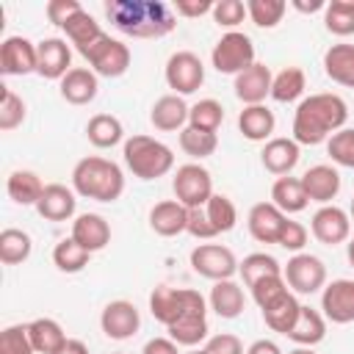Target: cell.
I'll list each match as a JSON object with an SVG mask.
<instances>
[{
    "label": "cell",
    "mask_w": 354,
    "mask_h": 354,
    "mask_svg": "<svg viewBox=\"0 0 354 354\" xmlns=\"http://www.w3.org/2000/svg\"><path fill=\"white\" fill-rule=\"evenodd\" d=\"M288 354H318L315 348H310V346H296L293 351H288Z\"/></svg>",
    "instance_id": "cell-60"
},
{
    "label": "cell",
    "mask_w": 354,
    "mask_h": 354,
    "mask_svg": "<svg viewBox=\"0 0 354 354\" xmlns=\"http://www.w3.org/2000/svg\"><path fill=\"white\" fill-rule=\"evenodd\" d=\"M299 155H301L299 144L293 138H285V136H277V138L266 141L263 149H260V160H263L266 171H271L277 177L290 174L296 169V163H299Z\"/></svg>",
    "instance_id": "cell-22"
},
{
    "label": "cell",
    "mask_w": 354,
    "mask_h": 354,
    "mask_svg": "<svg viewBox=\"0 0 354 354\" xmlns=\"http://www.w3.org/2000/svg\"><path fill=\"white\" fill-rule=\"evenodd\" d=\"M163 77H166V83H169V88L174 94L185 97V94H194L205 83V64H202V58L196 53L177 50V53L169 55Z\"/></svg>",
    "instance_id": "cell-11"
},
{
    "label": "cell",
    "mask_w": 354,
    "mask_h": 354,
    "mask_svg": "<svg viewBox=\"0 0 354 354\" xmlns=\"http://www.w3.org/2000/svg\"><path fill=\"white\" fill-rule=\"evenodd\" d=\"M346 257H348V263L354 268V238H348V243H346Z\"/></svg>",
    "instance_id": "cell-59"
},
{
    "label": "cell",
    "mask_w": 354,
    "mask_h": 354,
    "mask_svg": "<svg viewBox=\"0 0 354 354\" xmlns=\"http://www.w3.org/2000/svg\"><path fill=\"white\" fill-rule=\"evenodd\" d=\"M288 11L285 0H246V14L257 28H277Z\"/></svg>",
    "instance_id": "cell-44"
},
{
    "label": "cell",
    "mask_w": 354,
    "mask_h": 354,
    "mask_svg": "<svg viewBox=\"0 0 354 354\" xmlns=\"http://www.w3.org/2000/svg\"><path fill=\"white\" fill-rule=\"evenodd\" d=\"M324 72L332 83L354 88V44H332L324 53Z\"/></svg>",
    "instance_id": "cell-31"
},
{
    "label": "cell",
    "mask_w": 354,
    "mask_h": 354,
    "mask_svg": "<svg viewBox=\"0 0 354 354\" xmlns=\"http://www.w3.org/2000/svg\"><path fill=\"white\" fill-rule=\"evenodd\" d=\"M75 196H77L75 188H66L64 183H50L44 185V194L36 202V210L47 221H66L75 216V207H77Z\"/></svg>",
    "instance_id": "cell-20"
},
{
    "label": "cell",
    "mask_w": 354,
    "mask_h": 354,
    "mask_svg": "<svg viewBox=\"0 0 354 354\" xmlns=\"http://www.w3.org/2000/svg\"><path fill=\"white\" fill-rule=\"evenodd\" d=\"M238 274H241L243 285L252 288L254 282H260V279H266V277H277V274H282V266H279V260H277L274 254L252 252V254H246V257L241 260Z\"/></svg>",
    "instance_id": "cell-39"
},
{
    "label": "cell",
    "mask_w": 354,
    "mask_h": 354,
    "mask_svg": "<svg viewBox=\"0 0 354 354\" xmlns=\"http://www.w3.org/2000/svg\"><path fill=\"white\" fill-rule=\"evenodd\" d=\"M58 91L69 105H88L100 91V80L88 66H72L58 83Z\"/></svg>",
    "instance_id": "cell-21"
},
{
    "label": "cell",
    "mask_w": 354,
    "mask_h": 354,
    "mask_svg": "<svg viewBox=\"0 0 354 354\" xmlns=\"http://www.w3.org/2000/svg\"><path fill=\"white\" fill-rule=\"evenodd\" d=\"M166 332L177 346H185V348H194L207 337V301H205V296L199 290L188 288L185 307L166 326Z\"/></svg>",
    "instance_id": "cell-5"
},
{
    "label": "cell",
    "mask_w": 354,
    "mask_h": 354,
    "mask_svg": "<svg viewBox=\"0 0 354 354\" xmlns=\"http://www.w3.org/2000/svg\"><path fill=\"white\" fill-rule=\"evenodd\" d=\"M348 216H351V221H354V196H351V205H348Z\"/></svg>",
    "instance_id": "cell-62"
},
{
    "label": "cell",
    "mask_w": 354,
    "mask_h": 354,
    "mask_svg": "<svg viewBox=\"0 0 354 354\" xmlns=\"http://www.w3.org/2000/svg\"><path fill=\"white\" fill-rule=\"evenodd\" d=\"M105 17L133 39H163L177 28V17L163 0H108Z\"/></svg>",
    "instance_id": "cell-2"
},
{
    "label": "cell",
    "mask_w": 354,
    "mask_h": 354,
    "mask_svg": "<svg viewBox=\"0 0 354 354\" xmlns=\"http://www.w3.org/2000/svg\"><path fill=\"white\" fill-rule=\"evenodd\" d=\"M307 227L301 224V221H293V218H288L285 221V227H282V232H279V241H277V246H282V249H288V252H293V254H299L304 246H307Z\"/></svg>",
    "instance_id": "cell-50"
},
{
    "label": "cell",
    "mask_w": 354,
    "mask_h": 354,
    "mask_svg": "<svg viewBox=\"0 0 354 354\" xmlns=\"http://www.w3.org/2000/svg\"><path fill=\"white\" fill-rule=\"evenodd\" d=\"M205 213H207V218H210V224L216 227L218 235L221 232H230L238 224V210H235L232 199L224 196V194H213L207 199V205H205Z\"/></svg>",
    "instance_id": "cell-45"
},
{
    "label": "cell",
    "mask_w": 354,
    "mask_h": 354,
    "mask_svg": "<svg viewBox=\"0 0 354 354\" xmlns=\"http://www.w3.org/2000/svg\"><path fill=\"white\" fill-rule=\"evenodd\" d=\"M122 158H124V166L138 180H158V177H166L174 169L171 147H166L163 141H158L152 136H144V133H136V136L124 138Z\"/></svg>",
    "instance_id": "cell-4"
},
{
    "label": "cell",
    "mask_w": 354,
    "mask_h": 354,
    "mask_svg": "<svg viewBox=\"0 0 354 354\" xmlns=\"http://www.w3.org/2000/svg\"><path fill=\"white\" fill-rule=\"evenodd\" d=\"M301 185H304V194L310 202H318V205H332V199L340 194V171L329 163H315L310 166L301 177Z\"/></svg>",
    "instance_id": "cell-18"
},
{
    "label": "cell",
    "mask_w": 354,
    "mask_h": 354,
    "mask_svg": "<svg viewBox=\"0 0 354 354\" xmlns=\"http://www.w3.org/2000/svg\"><path fill=\"white\" fill-rule=\"evenodd\" d=\"M28 324H11L0 332V354H33Z\"/></svg>",
    "instance_id": "cell-47"
},
{
    "label": "cell",
    "mask_w": 354,
    "mask_h": 354,
    "mask_svg": "<svg viewBox=\"0 0 354 354\" xmlns=\"http://www.w3.org/2000/svg\"><path fill=\"white\" fill-rule=\"evenodd\" d=\"M58 354H88V346L83 340H77V337H69V343Z\"/></svg>",
    "instance_id": "cell-58"
},
{
    "label": "cell",
    "mask_w": 354,
    "mask_h": 354,
    "mask_svg": "<svg viewBox=\"0 0 354 354\" xmlns=\"http://www.w3.org/2000/svg\"><path fill=\"white\" fill-rule=\"evenodd\" d=\"M271 202H274L285 216L301 213V210L310 205L301 180H299V177H290V174L274 180V185H271Z\"/></svg>",
    "instance_id": "cell-33"
},
{
    "label": "cell",
    "mask_w": 354,
    "mask_h": 354,
    "mask_svg": "<svg viewBox=\"0 0 354 354\" xmlns=\"http://www.w3.org/2000/svg\"><path fill=\"white\" fill-rule=\"evenodd\" d=\"M141 354H180V346L171 337H152L144 343Z\"/></svg>",
    "instance_id": "cell-55"
},
{
    "label": "cell",
    "mask_w": 354,
    "mask_h": 354,
    "mask_svg": "<svg viewBox=\"0 0 354 354\" xmlns=\"http://www.w3.org/2000/svg\"><path fill=\"white\" fill-rule=\"evenodd\" d=\"M80 55L88 61V66L97 77H122L130 69V47L119 39H111L108 33H102Z\"/></svg>",
    "instance_id": "cell-7"
},
{
    "label": "cell",
    "mask_w": 354,
    "mask_h": 354,
    "mask_svg": "<svg viewBox=\"0 0 354 354\" xmlns=\"http://www.w3.org/2000/svg\"><path fill=\"white\" fill-rule=\"evenodd\" d=\"M290 6L296 11H301V14H315V11H324L326 8L324 0H290Z\"/></svg>",
    "instance_id": "cell-57"
},
{
    "label": "cell",
    "mask_w": 354,
    "mask_h": 354,
    "mask_svg": "<svg viewBox=\"0 0 354 354\" xmlns=\"http://www.w3.org/2000/svg\"><path fill=\"white\" fill-rule=\"evenodd\" d=\"M246 354H282V348H279L274 340L260 337V340H254V343L246 348Z\"/></svg>",
    "instance_id": "cell-56"
},
{
    "label": "cell",
    "mask_w": 354,
    "mask_h": 354,
    "mask_svg": "<svg viewBox=\"0 0 354 354\" xmlns=\"http://www.w3.org/2000/svg\"><path fill=\"white\" fill-rule=\"evenodd\" d=\"M88 260H91V252H86L72 235H69V238H61V241L55 243V249H53V263H55V268L64 271V274H77V271H83V268L88 266Z\"/></svg>",
    "instance_id": "cell-40"
},
{
    "label": "cell",
    "mask_w": 354,
    "mask_h": 354,
    "mask_svg": "<svg viewBox=\"0 0 354 354\" xmlns=\"http://www.w3.org/2000/svg\"><path fill=\"white\" fill-rule=\"evenodd\" d=\"M310 232L324 246L346 243L351 235V216L337 205H321L310 218Z\"/></svg>",
    "instance_id": "cell-12"
},
{
    "label": "cell",
    "mask_w": 354,
    "mask_h": 354,
    "mask_svg": "<svg viewBox=\"0 0 354 354\" xmlns=\"http://www.w3.org/2000/svg\"><path fill=\"white\" fill-rule=\"evenodd\" d=\"M33 252V238L25 230L6 227L0 232V263L3 266H19L30 257Z\"/></svg>",
    "instance_id": "cell-36"
},
{
    "label": "cell",
    "mask_w": 354,
    "mask_h": 354,
    "mask_svg": "<svg viewBox=\"0 0 354 354\" xmlns=\"http://www.w3.org/2000/svg\"><path fill=\"white\" fill-rule=\"evenodd\" d=\"M188 105L180 94H163L155 100L152 111H149V122L155 130L160 133H171V130H183L188 127Z\"/></svg>",
    "instance_id": "cell-24"
},
{
    "label": "cell",
    "mask_w": 354,
    "mask_h": 354,
    "mask_svg": "<svg viewBox=\"0 0 354 354\" xmlns=\"http://www.w3.org/2000/svg\"><path fill=\"white\" fill-rule=\"evenodd\" d=\"M346 119H348V105H346V100L340 94H332V91L310 94V97H304L296 105V113H293V136L290 138L299 147L324 144L337 130L346 127Z\"/></svg>",
    "instance_id": "cell-1"
},
{
    "label": "cell",
    "mask_w": 354,
    "mask_h": 354,
    "mask_svg": "<svg viewBox=\"0 0 354 354\" xmlns=\"http://www.w3.org/2000/svg\"><path fill=\"white\" fill-rule=\"evenodd\" d=\"M205 351H207V354H246L241 337L232 335V332H218V335L207 337Z\"/></svg>",
    "instance_id": "cell-53"
},
{
    "label": "cell",
    "mask_w": 354,
    "mask_h": 354,
    "mask_svg": "<svg viewBox=\"0 0 354 354\" xmlns=\"http://www.w3.org/2000/svg\"><path fill=\"white\" fill-rule=\"evenodd\" d=\"M224 122V105L213 97H205L199 102L191 105L188 111V124L196 127V130H205V133H216Z\"/></svg>",
    "instance_id": "cell-41"
},
{
    "label": "cell",
    "mask_w": 354,
    "mask_h": 354,
    "mask_svg": "<svg viewBox=\"0 0 354 354\" xmlns=\"http://www.w3.org/2000/svg\"><path fill=\"white\" fill-rule=\"evenodd\" d=\"M304 88H307L304 72L299 66H285L271 80V100H277V102H296V100H301Z\"/></svg>",
    "instance_id": "cell-38"
},
{
    "label": "cell",
    "mask_w": 354,
    "mask_h": 354,
    "mask_svg": "<svg viewBox=\"0 0 354 354\" xmlns=\"http://www.w3.org/2000/svg\"><path fill=\"white\" fill-rule=\"evenodd\" d=\"M44 11H47V19H50L53 25L64 28L77 11H83V6H80L77 0H50V3L44 6Z\"/></svg>",
    "instance_id": "cell-52"
},
{
    "label": "cell",
    "mask_w": 354,
    "mask_h": 354,
    "mask_svg": "<svg viewBox=\"0 0 354 354\" xmlns=\"http://www.w3.org/2000/svg\"><path fill=\"white\" fill-rule=\"evenodd\" d=\"M6 191H8V199H11L14 205H33V207H36V202H39L41 194H44V183H41V177H39L36 171H30V169H17V171H11L8 180H6Z\"/></svg>",
    "instance_id": "cell-32"
},
{
    "label": "cell",
    "mask_w": 354,
    "mask_h": 354,
    "mask_svg": "<svg viewBox=\"0 0 354 354\" xmlns=\"http://www.w3.org/2000/svg\"><path fill=\"white\" fill-rule=\"evenodd\" d=\"M324 25L335 36L354 33V0H329L324 8Z\"/></svg>",
    "instance_id": "cell-43"
},
{
    "label": "cell",
    "mask_w": 354,
    "mask_h": 354,
    "mask_svg": "<svg viewBox=\"0 0 354 354\" xmlns=\"http://www.w3.org/2000/svg\"><path fill=\"white\" fill-rule=\"evenodd\" d=\"M113 354H124V351H113Z\"/></svg>",
    "instance_id": "cell-63"
},
{
    "label": "cell",
    "mask_w": 354,
    "mask_h": 354,
    "mask_svg": "<svg viewBox=\"0 0 354 354\" xmlns=\"http://www.w3.org/2000/svg\"><path fill=\"white\" fill-rule=\"evenodd\" d=\"M171 191H174V199L185 207H205L207 199L216 194L213 191V177L202 163L177 166L174 180H171Z\"/></svg>",
    "instance_id": "cell-8"
},
{
    "label": "cell",
    "mask_w": 354,
    "mask_h": 354,
    "mask_svg": "<svg viewBox=\"0 0 354 354\" xmlns=\"http://www.w3.org/2000/svg\"><path fill=\"white\" fill-rule=\"evenodd\" d=\"M274 127L277 119L268 105H243V111L238 113V130L249 141H263V144L271 141Z\"/></svg>",
    "instance_id": "cell-28"
},
{
    "label": "cell",
    "mask_w": 354,
    "mask_h": 354,
    "mask_svg": "<svg viewBox=\"0 0 354 354\" xmlns=\"http://www.w3.org/2000/svg\"><path fill=\"white\" fill-rule=\"evenodd\" d=\"M72 238L86 249V252H100L111 243V224L100 213H80L72 221Z\"/></svg>",
    "instance_id": "cell-25"
},
{
    "label": "cell",
    "mask_w": 354,
    "mask_h": 354,
    "mask_svg": "<svg viewBox=\"0 0 354 354\" xmlns=\"http://www.w3.org/2000/svg\"><path fill=\"white\" fill-rule=\"evenodd\" d=\"M188 299V288H171V285H158L149 293V313L155 321H160L163 326H169L185 307Z\"/></svg>",
    "instance_id": "cell-29"
},
{
    "label": "cell",
    "mask_w": 354,
    "mask_h": 354,
    "mask_svg": "<svg viewBox=\"0 0 354 354\" xmlns=\"http://www.w3.org/2000/svg\"><path fill=\"white\" fill-rule=\"evenodd\" d=\"M299 310H301V304H299V299H296L293 290H285V293H279L274 301H268L266 307H260L266 326H268L271 332H279V335H288V332H290V326H293L296 318H299Z\"/></svg>",
    "instance_id": "cell-27"
},
{
    "label": "cell",
    "mask_w": 354,
    "mask_h": 354,
    "mask_svg": "<svg viewBox=\"0 0 354 354\" xmlns=\"http://www.w3.org/2000/svg\"><path fill=\"white\" fill-rule=\"evenodd\" d=\"M100 326H102L105 337H111V340H127V337H133V335L138 332V326H141V313H138V307H136L133 301H127V299H113V301H108V304L102 307V313H100Z\"/></svg>",
    "instance_id": "cell-13"
},
{
    "label": "cell",
    "mask_w": 354,
    "mask_h": 354,
    "mask_svg": "<svg viewBox=\"0 0 354 354\" xmlns=\"http://www.w3.org/2000/svg\"><path fill=\"white\" fill-rule=\"evenodd\" d=\"M185 354H207V351H205V348H188Z\"/></svg>",
    "instance_id": "cell-61"
},
{
    "label": "cell",
    "mask_w": 354,
    "mask_h": 354,
    "mask_svg": "<svg viewBox=\"0 0 354 354\" xmlns=\"http://www.w3.org/2000/svg\"><path fill=\"white\" fill-rule=\"evenodd\" d=\"M321 313L332 324L354 321V279H332L321 290Z\"/></svg>",
    "instance_id": "cell-16"
},
{
    "label": "cell",
    "mask_w": 354,
    "mask_h": 354,
    "mask_svg": "<svg viewBox=\"0 0 354 354\" xmlns=\"http://www.w3.org/2000/svg\"><path fill=\"white\" fill-rule=\"evenodd\" d=\"M185 224H188V207L180 205L177 199L155 202L149 210V230L160 238H174L185 232Z\"/></svg>",
    "instance_id": "cell-23"
},
{
    "label": "cell",
    "mask_w": 354,
    "mask_h": 354,
    "mask_svg": "<svg viewBox=\"0 0 354 354\" xmlns=\"http://www.w3.org/2000/svg\"><path fill=\"white\" fill-rule=\"evenodd\" d=\"M207 304H210V310L218 318L232 321V318H238L243 313L246 296H243V288L235 279H221V282H213L210 296H207Z\"/></svg>",
    "instance_id": "cell-26"
},
{
    "label": "cell",
    "mask_w": 354,
    "mask_h": 354,
    "mask_svg": "<svg viewBox=\"0 0 354 354\" xmlns=\"http://www.w3.org/2000/svg\"><path fill=\"white\" fill-rule=\"evenodd\" d=\"M180 149L188 155V158H210L216 149H218V136L216 133H205V130H196V127H183L180 130Z\"/></svg>",
    "instance_id": "cell-42"
},
{
    "label": "cell",
    "mask_w": 354,
    "mask_h": 354,
    "mask_svg": "<svg viewBox=\"0 0 354 354\" xmlns=\"http://www.w3.org/2000/svg\"><path fill=\"white\" fill-rule=\"evenodd\" d=\"M238 257L232 254L230 246H221V243H199L191 249V268L205 277V279H213V282H221V279H232L238 274Z\"/></svg>",
    "instance_id": "cell-10"
},
{
    "label": "cell",
    "mask_w": 354,
    "mask_h": 354,
    "mask_svg": "<svg viewBox=\"0 0 354 354\" xmlns=\"http://www.w3.org/2000/svg\"><path fill=\"white\" fill-rule=\"evenodd\" d=\"M326 152L332 158V163L354 169V127H343L337 130L329 141H326Z\"/></svg>",
    "instance_id": "cell-48"
},
{
    "label": "cell",
    "mask_w": 354,
    "mask_h": 354,
    "mask_svg": "<svg viewBox=\"0 0 354 354\" xmlns=\"http://www.w3.org/2000/svg\"><path fill=\"white\" fill-rule=\"evenodd\" d=\"M210 14H213V22L218 28H230V30H235L249 17L246 14V3H241V0H216Z\"/></svg>",
    "instance_id": "cell-49"
},
{
    "label": "cell",
    "mask_w": 354,
    "mask_h": 354,
    "mask_svg": "<svg viewBox=\"0 0 354 354\" xmlns=\"http://www.w3.org/2000/svg\"><path fill=\"white\" fill-rule=\"evenodd\" d=\"M285 337H290L296 346H310V348L318 346L326 337V318H324V313L301 304L299 318H296V324L290 326V332Z\"/></svg>",
    "instance_id": "cell-30"
},
{
    "label": "cell",
    "mask_w": 354,
    "mask_h": 354,
    "mask_svg": "<svg viewBox=\"0 0 354 354\" xmlns=\"http://www.w3.org/2000/svg\"><path fill=\"white\" fill-rule=\"evenodd\" d=\"M282 277L293 293L313 296V293L324 290V285H326V266L321 257H315L310 252H299L282 266Z\"/></svg>",
    "instance_id": "cell-9"
},
{
    "label": "cell",
    "mask_w": 354,
    "mask_h": 354,
    "mask_svg": "<svg viewBox=\"0 0 354 354\" xmlns=\"http://www.w3.org/2000/svg\"><path fill=\"white\" fill-rule=\"evenodd\" d=\"M0 88H3V100H0V130H3V133H11V130H17V127L25 122L28 105H25V100H22L17 91H11L8 86H0Z\"/></svg>",
    "instance_id": "cell-46"
},
{
    "label": "cell",
    "mask_w": 354,
    "mask_h": 354,
    "mask_svg": "<svg viewBox=\"0 0 354 354\" xmlns=\"http://www.w3.org/2000/svg\"><path fill=\"white\" fill-rule=\"evenodd\" d=\"M213 6H216L213 0H174L177 17H185V19H196L202 14H210Z\"/></svg>",
    "instance_id": "cell-54"
},
{
    "label": "cell",
    "mask_w": 354,
    "mask_h": 354,
    "mask_svg": "<svg viewBox=\"0 0 354 354\" xmlns=\"http://www.w3.org/2000/svg\"><path fill=\"white\" fill-rule=\"evenodd\" d=\"M72 188L77 196L94 199V202H116L124 194V171L119 163L88 155L80 158L72 169Z\"/></svg>",
    "instance_id": "cell-3"
},
{
    "label": "cell",
    "mask_w": 354,
    "mask_h": 354,
    "mask_svg": "<svg viewBox=\"0 0 354 354\" xmlns=\"http://www.w3.org/2000/svg\"><path fill=\"white\" fill-rule=\"evenodd\" d=\"M61 30H64V33H66V39L75 44V50H77V53H83L88 44H94V41L105 33V30L100 28V22H97L86 8H83V11H77V14H75V17H72Z\"/></svg>",
    "instance_id": "cell-37"
},
{
    "label": "cell",
    "mask_w": 354,
    "mask_h": 354,
    "mask_svg": "<svg viewBox=\"0 0 354 354\" xmlns=\"http://www.w3.org/2000/svg\"><path fill=\"white\" fill-rule=\"evenodd\" d=\"M271 69L266 64H252L249 69H243L241 75H235V97L243 102V105H263L266 97H271Z\"/></svg>",
    "instance_id": "cell-19"
},
{
    "label": "cell",
    "mask_w": 354,
    "mask_h": 354,
    "mask_svg": "<svg viewBox=\"0 0 354 354\" xmlns=\"http://www.w3.org/2000/svg\"><path fill=\"white\" fill-rule=\"evenodd\" d=\"M39 53V64H36V75L44 80H64V75L72 69V47L66 44V39L58 36H47L36 44Z\"/></svg>",
    "instance_id": "cell-15"
},
{
    "label": "cell",
    "mask_w": 354,
    "mask_h": 354,
    "mask_svg": "<svg viewBox=\"0 0 354 354\" xmlns=\"http://www.w3.org/2000/svg\"><path fill=\"white\" fill-rule=\"evenodd\" d=\"M86 138L97 147V149H111L116 144H122L124 138V127L113 113H94L86 124Z\"/></svg>",
    "instance_id": "cell-35"
},
{
    "label": "cell",
    "mask_w": 354,
    "mask_h": 354,
    "mask_svg": "<svg viewBox=\"0 0 354 354\" xmlns=\"http://www.w3.org/2000/svg\"><path fill=\"white\" fill-rule=\"evenodd\" d=\"M28 329H30V343L39 354H58L69 343V337L64 335V326L55 318H33Z\"/></svg>",
    "instance_id": "cell-34"
},
{
    "label": "cell",
    "mask_w": 354,
    "mask_h": 354,
    "mask_svg": "<svg viewBox=\"0 0 354 354\" xmlns=\"http://www.w3.org/2000/svg\"><path fill=\"white\" fill-rule=\"evenodd\" d=\"M185 232H188L191 238H196V241H210V238L218 235L216 227L210 224L205 207H188V224H185Z\"/></svg>",
    "instance_id": "cell-51"
},
{
    "label": "cell",
    "mask_w": 354,
    "mask_h": 354,
    "mask_svg": "<svg viewBox=\"0 0 354 354\" xmlns=\"http://www.w3.org/2000/svg\"><path fill=\"white\" fill-rule=\"evenodd\" d=\"M285 221H288V216L274 202H257V205H252V210L246 216L249 235L257 243H277Z\"/></svg>",
    "instance_id": "cell-17"
},
{
    "label": "cell",
    "mask_w": 354,
    "mask_h": 354,
    "mask_svg": "<svg viewBox=\"0 0 354 354\" xmlns=\"http://www.w3.org/2000/svg\"><path fill=\"white\" fill-rule=\"evenodd\" d=\"M39 53L36 44L25 36H6L0 44V72L8 77H22L36 72Z\"/></svg>",
    "instance_id": "cell-14"
},
{
    "label": "cell",
    "mask_w": 354,
    "mask_h": 354,
    "mask_svg": "<svg viewBox=\"0 0 354 354\" xmlns=\"http://www.w3.org/2000/svg\"><path fill=\"white\" fill-rule=\"evenodd\" d=\"M210 64L221 75H241L254 64V41L241 30H227L213 44Z\"/></svg>",
    "instance_id": "cell-6"
}]
</instances>
